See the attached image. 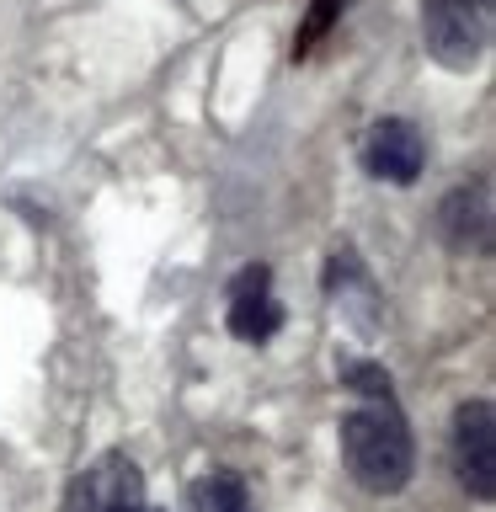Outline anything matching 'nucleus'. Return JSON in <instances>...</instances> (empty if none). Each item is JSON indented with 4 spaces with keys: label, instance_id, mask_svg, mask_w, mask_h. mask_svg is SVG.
<instances>
[{
    "label": "nucleus",
    "instance_id": "2",
    "mask_svg": "<svg viewBox=\"0 0 496 512\" xmlns=\"http://www.w3.org/2000/svg\"><path fill=\"white\" fill-rule=\"evenodd\" d=\"M496 0H427L422 6V48L443 70H475L491 54Z\"/></svg>",
    "mask_w": 496,
    "mask_h": 512
},
{
    "label": "nucleus",
    "instance_id": "5",
    "mask_svg": "<svg viewBox=\"0 0 496 512\" xmlns=\"http://www.w3.org/2000/svg\"><path fill=\"white\" fill-rule=\"evenodd\" d=\"M427 166V144H422V128L406 123V118H379L363 139V171L374 182H390V187H411Z\"/></svg>",
    "mask_w": 496,
    "mask_h": 512
},
{
    "label": "nucleus",
    "instance_id": "4",
    "mask_svg": "<svg viewBox=\"0 0 496 512\" xmlns=\"http://www.w3.org/2000/svg\"><path fill=\"white\" fill-rule=\"evenodd\" d=\"M64 512H144V475L128 454H102L70 486Z\"/></svg>",
    "mask_w": 496,
    "mask_h": 512
},
{
    "label": "nucleus",
    "instance_id": "3",
    "mask_svg": "<svg viewBox=\"0 0 496 512\" xmlns=\"http://www.w3.org/2000/svg\"><path fill=\"white\" fill-rule=\"evenodd\" d=\"M454 470L475 502L496 496V411L491 400H464L454 411Z\"/></svg>",
    "mask_w": 496,
    "mask_h": 512
},
{
    "label": "nucleus",
    "instance_id": "7",
    "mask_svg": "<svg viewBox=\"0 0 496 512\" xmlns=\"http://www.w3.org/2000/svg\"><path fill=\"white\" fill-rule=\"evenodd\" d=\"M438 235L448 240V251L459 256H486L491 251V203L486 187H454L438 203Z\"/></svg>",
    "mask_w": 496,
    "mask_h": 512
},
{
    "label": "nucleus",
    "instance_id": "1",
    "mask_svg": "<svg viewBox=\"0 0 496 512\" xmlns=\"http://www.w3.org/2000/svg\"><path fill=\"white\" fill-rule=\"evenodd\" d=\"M342 464L363 491L395 496L416 475V443L395 406H358L342 416Z\"/></svg>",
    "mask_w": 496,
    "mask_h": 512
},
{
    "label": "nucleus",
    "instance_id": "9",
    "mask_svg": "<svg viewBox=\"0 0 496 512\" xmlns=\"http://www.w3.org/2000/svg\"><path fill=\"white\" fill-rule=\"evenodd\" d=\"M342 379L358 395H368V406H395L390 400V374H384L379 363H342Z\"/></svg>",
    "mask_w": 496,
    "mask_h": 512
},
{
    "label": "nucleus",
    "instance_id": "8",
    "mask_svg": "<svg viewBox=\"0 0 496 512\" xmlns=\"http://www.w3.org/2000/svg\"><path fill=\"white\" fill-rule=\"evenodd\" d=\"M187 507H192V512H256L246 480L230 475V470H208L203 480H192Z\"/></svg>",
    "mask_w": 496,
    "mask_h": 512
},
{
    "label": "nucleus",
    "instance_id": "6",
    "mask_svg": "<svg viewBox=\"0 0 496 512\" xmlns=\"http://www.w3.org/2000/svg\"><path fill=\"white\" fill-rule=\"evenodd\" d=\"M224 320H230V331L240 342H267V336H278L283 304L272 299V272L262 262L240 267L230 278V310H224Z\"/></svg>",
    "mask_w": 496,
    "mask_h": 512
}]
</instances>
